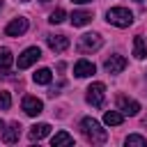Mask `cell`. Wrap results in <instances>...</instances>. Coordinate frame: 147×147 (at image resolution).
Segmentation results:
<instances>
[{
  "mask_svg": "<svg viewBox=\"0 0 147 147\" xmlns=\"http://www.w3.org/2000/svg\"><path fill=\"white\" fill-rule=\"evenodd\" d=\"M133 55H136L138 60L147 57V46H145V39H142V37H136V39H133Z\"/></svg>",
  "mask_w": 147,
  "mask_h": 147,
  "instance_id": "obj_17",
  "label": "cell"
},
{
  "mask_svg": "<svg viewBox=\"0 0 147 147\" xmlns=\"http://www.w3.org/2000/svg\"><path fill=\"white\" fill-rule=\"evenodd\" d=\"M117 108L124 113V115H138L140 113V103L138 101H133V99H129V96H124V94H119L117 96Z\"/></svg>",
  "mask_w": 147,
  "mask_h": 147,
  "instance_id": "obj_7",
  "label": "cell"
},
{
  "mask_svg": "<svg viewBox=\"0 0 147 147\" xmlns=\"http://www.w3.org/2000/svg\"><path fill=\"white\" fill-rule=\"evenodd\" d=\"M103 67H106L108 74H122V71L126 69V60H124L122 55H110V57L103 62Z\"/></svg>",
  "mask_w": 147,
  "mask_h": 147,
  "instance_id": "obj_9",
  "label": "cell"
},
{
  "mask_svg": "<svg viewBox=\"0 0 147 147\" xmlns=\"http://www.w3.org/2000/svg\"><path fill=\"white\" fill-rule=\"evenodd\" d=\"M51 133V124H34L30 129V140H41Z\"/></svg>",
  "mask_w": 147,
  "mask_h": 147,
  "instance_id": "obj_14",
  "label": "cell"
},
{
  "mask_svg": "<svg viewBox=\"0 0 147 147\" xmlns=\"http://www.w3.org/2000/svg\"><path fill=\"white\" fill-rule=\"evenodd\" d=\"M103 99H106V85L103 83H92L87 87V103H92L94 108H101L103 106Z\"/></svg>",
  "mask_w": 147,
  "mask_h": 147,
  "instance_id": "obj_4",
  "label": "cell"
},
{
  "mask_svg": "<svg viewBox=\"0 0 147 147\" xmlns=\"http://www.w3.org/2000/svg\"><path fill=\"white\" fill-rule=\"evenodd\" d=\"M103 122H106L108 126H119V124L124 122V113H119V110H108V113L103 115Z\"/></svg>",
  "mask_w": 147,
  "mask_h": 147,
  "instance_id": "obj_15",
  "label": "cell"
},
{
  "mask_svg": "<svg viewBox=\"0 0 147 147\" xmlns=\"http://www.w3.org/2000/svg\"><path fill=\"white\" fill-rule=\"evenodd\" d=\"M106 21L110 25H117V28H129L133 23V14L126 7H113L106 11Z\"/></svg>",
  "mask_w": 147,
  "mask_h": 147,
  "instance_id": "obj_2",
  "label": "cell"
},
{
  "mask_svg": "<svg viewBox=\"0 0 147 147\" xmlns=\"http://www.w3.org/2000/svg\"><path fill=\"white\" fill-rule=\"evenodd\" d=\"M74 2H78V5H85V2H92V0H74Z\"/></svg>",
  "mask_w": 147,
  "mask_h": 147,
  "instance_id": "obj_23",
  "label": "cell"
},
{
  "mask_svg": "<svg viewBox=\"0 0 147 147\" xmlns=\"http://www.w3.org/2000/svg\"><path fill=\"white\" fill-rule=\"evenodd\" d=\"M11 62H14L11 51L2 46V48H0V69H9V67H11Z\"/></svg>",
  "mask_w": 147,
  "mask_h": 147,
  "instance_id": "obj_19",
  "label": "cell"
},
{
  "mask_svg": "<svg viewBox=\"0 0 147 147\" xmlns=\"http://www.w3.org/2000/svg\"><path fill=\"white\" fill-rule=\"evenodd\" d=\"M2 126H5V122H2V119H0V129H2Z\"/></svg>",
  "mask_w": 147,
  "mask_h": 147,
  "instance_id": "obj_24",
  "label": "cell"
},
{
  "mask_svg": "<svg viewBox=\"0 0 147 147\" xmlns=\"http://www.w3.org/2000/svg\"><path fill=\"white\" fill-rule=\"evenodd\" d=\"M136 2H140V0H136Z\"/></svg>",
  "mask_w": 147,
  "mask_h": 147,
  "instance_id": "obj_28",
  "label": "cell"
},
{
  "mask_svg": "<svg viewBox=\"0 0 147 147\" xmlns=\"http://www.w3.org/2000/svg\"><path fill=\"white\" fill-rule=\"evenodd\" d=\"M126 145L129 147H147V140L142 136H129L126 138Z\"/></svg>",
  "mask_w": 147,
  "mask_h": 147,
  "instance_id": "obj_20",
  "label": "cell"
},
{
  "mask_svg": "<svg viewBox=\"0 0 147 147\" xmlns=\"http://www.w3.org/2000/svg\"><path fill=\"white\" fill-rule=\"evenodd\" d=\"M101 46H103V39H101L99 34H94V32L83 34L80 41H78V51H80V53H92V51H99Z\"/></svg>",
  "mask_w": 147,
  "mask_h": 147,
  "instance_id": "obj_3",
  "label": "cell"
},
{
  "mask_svg": "<svg viewBox=\"0 0 147 147\" xmlns=\"http://www.w3.org/2000/svg\"><path fill=\"white\" fill-rule=\"evenodd\" d=\"M96 71V67L90 62V60H78L76 64H74V74L78 76V78H87V76H92Z\"/></svg>",
  "mask_w": 147,
  "mask_h": 147,
  "instance_id": "obj_11",
  "label": "cell"
},
{
  "mask_svg": "<svg viewBox=\"0 0 147 147\" xmlns=\"http://www.w3.org/2000/svg\"><path fill=\"white\" fill-rule=\"evenodd\" d=\"M64 16H67V14H64V9H55V11L51 14V18H48V21H51L53 25H57V23H62V21H64Z\"/></svg>",
  "mask_w": 147,
  "mask_h": 147,
  "instance_id": "obj_21",
  "label": "cell"
},
{
  "mask_svg": "<svg viewBox=\"0 0 147 147\" xmlns=\"http://www.w3.org/2000/svg\"><path fill=\"white\" fill-rule=\"evenodd\" d=\"M80 131L90 142H106V138H108V133L101 129V124L96 119H92V117H83L80 119Z\"/></svg>",
  "mask_w": 147,
  "mask_h": 147,
  "instance_id": "obj_1",
  "label": "cell"
},
{
  "mask_svg": "<svg viewBox=\"0 0 147 147\" xmlns=\"http://www.w3.org/2000/svg\"><path fill=\"white\" fill-rule=\"evenodd\" d=\"M90 21H92V11L78 9V11L71 14V25H76V28H83V25H87Z\"/></svg>",
  "mask_w": 147,
  "mask_h": 147,
  "instance_id": "obj_13",
  "label": "cell"
},
{
  "mask_svg": "<svg viewBox=\"0 0 147 147\" xmlns=\"http://www.w3.org/2000/svg\"><path fill=\"white\" fill-rule=\"evenodd\" d=\"M21 2H28V0H21Z\"/></svg>",
  "mask_w": 147,
  "mask_h": 147,
  "instance_id": "obj_27",
  "label": "cell"
},
{
  "mask_svg": "<svg viewBox=\"0 0 147 147\" xmlns=\"http://www.w3.org/2000/svg\"><path fill=\"white\" fill-rule=\"evenodd\" d=\"M0 7H2V0H0Z\"/></svg>",
  "mask_w": 147,
  "mask_h": 147,
  "instance_id": "obj_26",
  "label": "cell"
},
{
  "mask_svg": "<svg viewBox=\"0 0 147 147\" xmlns=\"http://www.w3.org/2000/svg\"><path fill=\"white\" fill-rule=\"evenodd\" d=\"M39 57H41V51H39L37 46H30V48H25V51L18 55V62H16V64H18V69H28V67H32Z\"/></svg>",
  "mask_w": 147,
  "mask_h": 147,
  "instance_id": "obj_5",
  "label": "cell"
},
{
  "mask_svg": "<svg viewBox=\"0 0 147 147\" xmlns=\"http://www.w3.org/2000/svg\"><path fill=\"white\" fill-rule=\"evenodd\" d=\"M25 30H28V18L18 16V18H14V21L7 23L5 34H7V37H21V34H25Z\"/></svg>",
  "mask_w": 147,
  "mask_h": 147,
  "instance_id": "obj_6",
  "label": "cell"
},
{
  "mask_svg": "<svg viewBox=\"0 0 147 147\" xmlns=\"http://www.w3.org/2000/svg\"><path fill=\"white\" fill-rule=\"evenodd\" d=\"M23 110H25V115L37 117V115L44 110V103H41V99H37V96H25V99H23Z\"/></svg>",
  "mask_w": 147,
  "mask_h": 147,
  "instance_id": "obj_10",
  "label": "cell"
},
{
  "mask_svg": "<svg viewBox=\"0 0 147 147\" xmlns=\"http://www.w3.org/2000/svg\"><path fill=\"white\" fill-rule=\"evenodd\" d=\"M41 2H44V5H46V2H51V0H41Z\"/></svg>",
  "mask_w": 147,
  "mask_h": 147,
  "instance_id": "obj_25",
  "label": "cell"
},
{
  "mask_svg": "<svg viewBox=\"0 0 147 147\" xmlns=\"http://www.w3.org/2000/svg\"><path fill=\"white\" fill-rule=\"evenodd\" d=\"M32 78H34V83H39V85H48L51 78H53V74H51V69H39Z\"/></svg>",
  "mask_w": 147,
  "mask_h": 147,
  "instance_id": "obj_18",
  "label": "cell"
},
{
  "mask_svg": "<svg viewBox=\"0 0 147 147\" xmlns=\"http://www.w3.org/2000/svg\"><path fill=\"white\" fill-rule=\"evenodd\" d=\"M46 44H48L51 51L62 53V51L69 48V37H64V34H48V37H46Z\"/></svg>",
  "mask_w": 147,
  "mask_h": 147,
  "instance_id": "obj_8",
  "label": "cell"
},
{
  "mask_svg": "<svg viewBox=\"0 0 147 147\" xmlns=\"http://www.w3.org/2000/svg\"><path fill=\"white\" fill-rule=\"evenodd\" d=\"M51 145H53V147H60V145H74V138H71L67 131H57V133L51 138Z\"/></svg>",
  "mask_w": 147,
  "mask_h": 147,
  "instance_id": "obj_16",
  "label": "cell"
},
{
  "mask_svg": "<svg viewBox=\"0 0 147 147\" xmlns=\"http://www.w3.org/2000/svg\"><path fill=\"white\" fill-rule=\"evenodd\" d=\"M9 106H11V96H9V92L2 90V92H0V110H7Z\"/></svg>",
  "mask_w": 147,
  "mask_h": 147,
  "instance_id": "obj_22",
  "label": "cell"
},
{
  "mask_svg": "<svg viewBox=\"0 0 147 147\" xmlns=\"http://www.w3.org/2000/svg\"><path fill=\"white\" fill-rule=\"evenodd\" d=\"M18 136H21V126H18V124H9V126L2 131V142L14 145V142H18Z\"/></svg>",
  "mask_w": 147,
  "mask_h": 147,
  "instance_id": "obj_12",
  "label": "cell"
}]
</instances>
